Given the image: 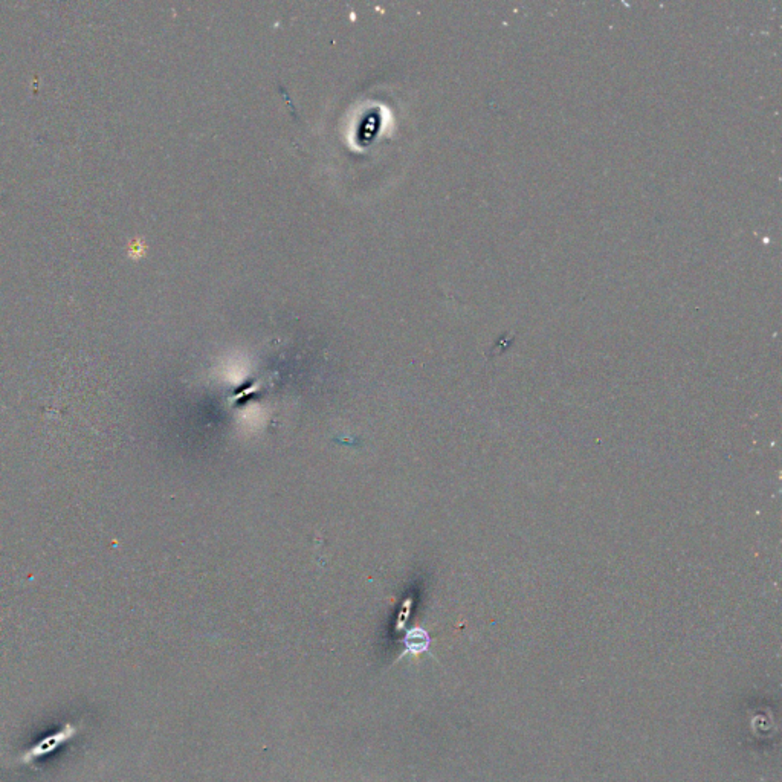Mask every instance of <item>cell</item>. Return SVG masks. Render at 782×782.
Returning a JSON list of instances; mask_svg holds the SVG:
<instances>
[{"mask_svg":"<svg viewBox=\"0 0 782 782\" xmlns=\"http://www.w3.org/2000/svg\"><path fill=\"white\" fill-rule=\"evenodd\" d=\"M405 645H407L408 651L421 652V651H425L426 647H428V638H426V634L422 630H414L407 636Z\"/></svg>","mask_w":782,"mask_h":782,"instance_id":"obj_1","label":"cell"}]
</instances>
